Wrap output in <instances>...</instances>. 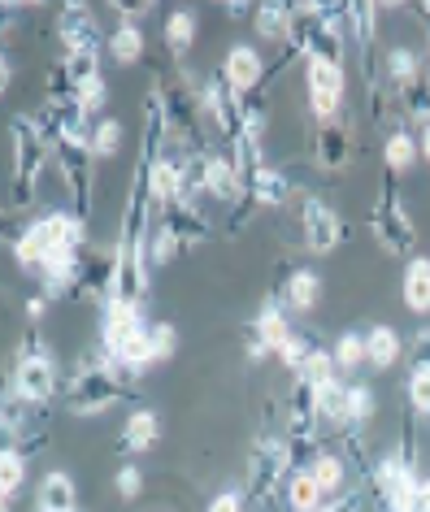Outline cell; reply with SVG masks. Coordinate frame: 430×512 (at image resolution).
<instances>
[{
  "label": "cell",
  "mask_w": 430,
  "mask_h": 512,
  "mask_svg": "<svg viewBox=\"0 0 430 512\" xmlns=\"http://www.w3.org/2000/svg\"><path fill=\"white\" fill-rule=\"evenodd\" d=\"M48 139L44 131L35 126V118L18 113L9 122V213H18L22 204H31L35 196V183H40L44 165H48Z\"/></svg>",
  "instance_id": "1"
},
{
  "label": "cell",
  "mask_w": 430,
  "mask_h": 512,
  "mask_svg": "<svg viewBox=\"0 0 430 512\" xmlns=\"http://www.w3.org/2000/svg\"><path fill=\"white\" fill-rule=\"evenodd\" d=\"M61 248H87L83 239V217L74 209H61V213H44L18 235V265L22 270H40L53 252Z\"/></svg>",
  "instance_id": "2"
},
{
  "label": "cell",
  "mask_w": 430,
  "mask_h": 512,
  "mask_svg": "<svg viewBox=\"0 0 430 512\" xmlns=\"http://www.w3.org/2000/svg\"><path fill=\"white\" fill-rule=\"evenodd\" d=\"M122 400V378L105 361L79 365V374L66 382V408L74 417H100Z\"/></svg>",
  "instance_id": "3"
},
{
  "label": "cell",
  "mask_w": 430,
  "mask_h": 512,
  "mask_svg": "<svg viewBox=\"0 0 430 512\" xmlns=\"http://www.w3.org/2000/svg\"><path fill=\"white\" fill-rule=\"evenodd\" d=\"M292 443L287 439H257V447H252L248 456V478H244V499L248 504H265V499L274 495V486L287 478V469H292Z\"/></svg>",
  "instance_id": "4"
},
{
  "label": "cell",
  "mask_w": 430,
  "mask_h": 512,
  "mask_svg": "<svg viewBox=\"0 0 430 512\" xmlns=\"http://www.w3.org/2000/svg\"><path fill=\"white\" fill-rule=\"evenodd\" d=\"M370 230H374L378 248H383L387 256H404V252L413 248L417 226H413L409 209H404V196H400V187H396V183H387V187H383V196H378L374 213H370Z\"/></svg>",
  "instance_id": "5"
},
{
  "label": "cell",
  "mask_w": 430,
  "mask_h": 512,
  "mask_svg": "<svg viewBox=\"0 0 430 512\" xmlns=\"http://www.w3.org/2000/svg\"><path fill=\"white\" fill-rule=\"evenodd\" d=\"M53 152H57L61 178H66V191H70V209L79 217H87V209H92V178H96V170H92V161H96L92 144L61 135L53 144Z\"/></svg>",
  "instance_id": "6"
},
{
  "label": "cell",
  "mask_w": 430,
  "mask_h": 512,
  "mask_svg": "<svg viewBox=\"0 0 430 512\" xmlns=\"http://www.w3.org/2000/svg\"><path fill=\"white\" fill-rule=\"evenodd\" d=\"M305 87H309V105H313V113H318V122H335V113H339V105H344V96H348L344 66L305 57Z\"/></svg>",
  "instance_id": "7"
},
{
  "label": "cell",
  "mask_w": 430,
  "mask_h": 512,
  "mask_svg": "<svg viewBox=\"0 0 430 512\" xmlns=\"http://www.w3.org/2000/svg\"><path fill=\"white\" fill-rule=\"evenodd\" d=\"M300 239H305V248L313 256H326V252L339 248V239H344V222H339V213L326 200L309 196L300 204Z\"/></svg>",
  "instance_id": "8"
},
{
  "label": "cell",
  "mask_w": 430,
  "mask_h": 512,
  "mask_svg": "<svg viewBox=\"0 0 430 512\" xmlns=\"http://www.w3.org/2000/svg\"><path fill=\"white\" fill-rule=\"evenodd\" d=\"M9 387H14L22 400L35 404V408L48 404L57 395V361L53 356H18Z\"/></svg>",
  "instance_id": "9"
},
{
  "label": "cell",
  "mask_w": 430,
  "mask_h": 512,
  "mask_svg": "<svg viewBox=\"0 0 430 512\" xmlns=\"http://www.w3.org/2000/svg\"><path fill=\"white\" fill-rule=\"evenodd\" d=\"M57 31H61V44H66V53L74 48H100V22L87 5H66L57 18Z\"/></svg>",
  "instance_id": "10"
},
{
  "label": "cell",
  "mask_w": 430,
  "mask_h": 512,
  "mask_svg": "<svg viewBox=\"0 0 430 512\" xmlns=\"http://www.w3.org/2000/svg\"><path fill=\"white\" fill-rule=\"evenodd\" d=\"M313 157H318L322 170H344L348 157H352V139H348V126L344 122H322L318 135H313Z\"/></svg>",
  "instance_id": "11"
},
{
  "label": "cell",
  "mask_w": 430,
  "mask_h": 512,
  "mask_svg": "<svg viewBox=\"0 0 430 512\" xmlns=\"http://www.w3.org/2000/svg\"><path fill=\"white\" fill-rule=\"evenodd\" d=\"M261 74H265V61H261L257 48H248V44L231 48V53H226V61H222V79L231 83L239 96H248L252 87L261 83Z\"/></svg>",
  "instance_id": "12"
},
{
  "label": "cell",
  "mask_w": 430,
  "mask_h": 512,
  "mask_svg": "<svg viewBox=\"0 0 430 512\" xmlns=\"http://www.w3.org/2000/svg\"><path fill=\"white\" fill-rule=\"evenodd\" d=\"M57 70H61V79H66L70 96L87 92V87L100 83V48H74V53L61 57Z\"/></svg>",
  "instance_id": "13"
},
{
  "label": "cell",
  "mask_w": 430,
  "mask_h": 512,
  "mask_svg": "<svg viewBox=\"0 0 430 512\" xmlns=\"http://www.w3.org/2000/svg\"><path fill=\"white\" fill-rule=\"evenodd\" d=\"M35 508L40 512H79V491H74L70 473H48L40 482V495H35Z\"/></svg>",
  "instance_id": "14"
},
{
  "label": "cell",
  "mask_w": 430,
  "mask_h": 512,
  "mask_svg": "<svg viewBox=\"0 0 430 512\" xmlns=\"http://www.w3.org/2000/svg\"><path fill=\"white\" fill-rule=\"evenodd\" d=\"M287 339H292V322L283 317V304L270 300V304H265V309L257 313V326H252V343H261L265 352H278Z\"/></svg>",
  "instance_id": "15"
},
{
  "label": "cell",
  "mask_w": 430,
  "mask_h": 512,
  "mask_svg": "<svg viewBox=\"0 0 430 512\" xmlns=\"http://www.w3.org/2000/svg\"><path fill=\"white\" fill-rule=\"evenodd\" d=\"M248 196H252V204L278 209V204H287V196H292V183H287L283 170H274V165H261V170L248 178Z\"/></svg>",
  "instance_id": "16"
},
{
  "label": "cell",
  "mask_w": 430,
  "mask_h": 512,
  "mask_svg": "<svg viewBox=\"0 0 430 512\" xmlns=\"http://www.w3.org/2000/svg\"><path fill=\"white\" fill-rule=\"evenodd\" d=\"M157 434H161V421L153 408H135L131 417H126V426H122V452H148V447L157 443Z\"/></svg>",
  "instance_id": "17"
},
{
  "label": "cell",
  "mask_w": 430,
  "mask_h": 512,
  "mask_svg": "<svg viewBox=\"0 0 430 512\" xmlns=\"http://www.w3.org/2000/svg\"><path fill=\"white\" fill-rule=\"evenodd\" d=\"M400 296H404V304H409L413 313H430V261L426 256H413V261L404 265Z\"/></svg>",
  "instance_id": "18"
},
{
  "label": "cell",
  "mask_w": 430,
  "mask_h": 512,
  "mask_svg": "<svg viewBox=\"0 0 430 512\" xmlns=\"http://www.w3.org/2000/svg\"><path fill=\"white\" fill-rule=\"evenodd\" d=\"M22 478H27V456H22L18 447H5V452H0V512H14Z\"/></svg>",
  "instance_id": "19"
},
{
  "label": "cell",
  "mask_w": 430,
  "mask_h": 512,
  "mask_svg": "<svg viewBox=\"0 0 430 512\" xmlns=\"http://www.w3.org/2000/svg\"><path fill=\"white\" fill-rule=\"evenodd\" d=\"M166 226L179 235L183 248H196V243H205V235H209V222L196 204H174V209L166 213Z\"/></svg>",
  "instance_id": "20"
},
{
  "label": "cell",
  "mask_w": 430,
  "mask_h": 512,
  "mask_svg": "<svg viewBox=\"0 0 430 512\" xmlns=\"http://www.w3.org/2000/svg\"><path fill=\"white\" fill-rule=\"evenodd\" d=\"M322 508H326L322 486L313 482L309 469H296L292 478H287V512H322Z\"/></svg>",
  "instance_id": "21"
},
{
  "label": "cell",
  "mask_w": 430,
  "mask_h": 512,
  "mask_svg": "<svg viewBox=\"0 0 430 512\" xmlns=\"http://www.w3.org/2000/svg\"><path fill=\"white\" fill-rule=\"evenodd\" d=\"M318 296H322V278L313 270H296L292 278H287L283 300L278 304H287V309H296V313H309L313 304H318Z\"/></svg>",
  "instance_id": "22"
},
{
  "label": "cell",
  "mask_w": 430,
  "mask_h": 512,
  "mask_svg": "<svg viewBox=\"0 0 430 512\" xmlns=\"http://www.w3.org/2000/svg\"><path fill=\"white\" fill-rule=\"evenodd\" d=\"M309 473H313V482L322 486L326 504L344 495V473H348V465H344V456H339V452H322V456L309 465Z\"/></svg>",
  "instance_id": "23"
},
{
  "label": "cell",
  "mask_w": 430,
  "mask_h": 512,
  "mask_svg": "<svg viewBox=\"0 0 430 512\" xmlns=\"http://www.w3.org/2000/svg\"><path fill=\"white\" fill-rule=\"evenodd\" d=\"M348 391L352 387H344V382H326V387H318V413H322V421L331 426L335 434L348 426Z\"/></svg>",
  "instance_id": "24"
},
{
  "label": "cell",
  "mask_w": 430,
  "mask_h": 512,
  "mask_svg": "<svg viewBox=\"0 0 430 512\" xmlns=\"http://www.w3.org/2000/svg\"><path fill=\"white\" fill-rule=\"evenodd\" d=\"M417 157H422V148H417V139H413L409 131H391V135H387V144H383V161H387V170H391V174L413 170Z\"/></svg>",
  "instance_id": "25"
},
{
  "label": "cell",
  "mask_w": 430,
  "mask_h": 512,
  "mask_svg": "<svg viewBox=\"0 0 430 512\" xmlns=\"http://www.w3.org/2000/svg\"><path fill=\"white\" fill-rule=\"evenodd\" d=\"M365 348H370V365L374 369H391V365L400 361L404 343H400V335L391 326H374L370 335H365Z\"/></svg>",
  "instance_id": "26"
},
{
  "label": "cell",
  "mask_w": 430,
  "mask_h": 512,
  "mask_svg": "<svg viewBox=\"0 0 430 512\" xmlns=\"http://www.w3.org/2000/svg\"><path fill=\"white\" fill-rule=\"evenodd\" d=\"M387 74H391V87L404 92L409 83H417L426 74V61L413 53V48H391L387 53Z\"/></svg>",
  "instance_id": "27"
},
{
  "label": "cell",
  "mask_w": 430,
  "mask_h": 512,
  "mask_svg": "<svg viewBox=\"0 0 430 512\" xmlns=\"http://www.w3.org/2000/svg\"><path fill=\"white\" fill-rule=\"evenodd\" d=\"M257 35L261 40H278V44H287V31H292V5H257Z\"/></svg>",
  "instance_id": "28"
},
{
  "label": "cell",
  "mask_w": 430,
  "mask_h": 512,
  "mask_svg": "<svg viewBox=\"0 0 430 512\" xmlns=\"http://www.w3.org/2000/svg\"><path fill=\"white\" fill-rule=\"evenodd\" d=\"M192 40H196V14L192 9H174L166 18V48L174 57H187L192 53Z\"/></svg>",
  "instance_id": "29"
},
{
  "label": "cell",
  "mask_w": 430,
  "mask_h": 512,
  "mask_svg": "<svg viewBox=\"0 0 430 512\" xmlns=\"http://www.w3.org/2000/svg\"><path fill=\"white\" fill-rule=\"evenodd\" d=\"M179 235H174V230L166 226V222H157V226H148V239H144V252H148V265H170L174 256H179Z\"/></svg>",
  "instance_id": "30"
},
{
  "label": "cell",
  "mask_w": 430,
  "mask_h": 512,
  "mask_svg": "<svg viewBox=\"0 0 430 512\" xmlns=\"http://www.w3.org/2000/svg\"><path fill=\"white\" fill-rule=\"evenodd\" d=\"M374 413H378V395H374V387L370 382H352V391H348V426H370L374 421Z\"/></svg>",
  "instance_id": "31"
},
{
  "label": "cell",
  "mask_w": 430,
  "mask_h": 512,
  "mask_svg": "<svg viewBox=\"0 0 430 512\" xmlns=\"http://www.w3.org/2000/svg\"><path fill=\"white\" fill-rule=\"evenodd\" d=\"M109 53H113V61H122V66H135V61L144 57V31L122 22V27L109 35Z\"/></svg>",
  "instance_id": "32"
},
{
  "label": "cell",
  "mask_w": 430,
  "mask_h": 512,
  "mask_svg": "<svg viewBox=\"0 0 430 512\" xmlns=\"http://www.w3.org/2000/svg\"><path fill=\"white\" fill-rule=\"evenodd\" d=\"M335 365H339V374H348V369H357L361 361H370V348H365V335H357V330H344V335L335 339Z\"/></svg>",
  "instance_id": "33"
},
{
  "label": "cell",
  "mask_w": 430,
  "mask_h": 512,
  "mask_svg": "<svg viewBox=\"0 0 430 512\" xmlns=\"http://www.w3.org/2000/svg\"><path fill=\"white\" fill-rule=\"evenodd\" d=\"M404 395H409V408L430 417V361H413L409 378H404Z\"/></svg>",
  "instance_id": "34"
},
{
  "label": "cell",
  "mask_w": 430,
  "mask_h": 512,
  "mask_svg": "<svg viewBox=\"0 0 430 512\" xmlns=\"http://www.w3.org/2000/svg\"><path fill=\"white\" fill-rule=\"evenodd\" d=\"M313 352H318V343H313V339L305 335V330H292V339H287L283 348H278V361H283V365L300 378V369L309 365V356H313Z\"/></svg>",
  "instance_id": "35"
},
{
  "label": "cell",
  "mask_w": 430,
  "mask_h": 512,
  "mask_svg": "<svg viewBox=\"0 0 430 512\" xmlns=\"http://www.w3.org/2000/svg\"><path fill=\"white\" fill-rule=\"evenodd\" d=\"M300 378H305L309 387H326V382H335V378H339V365H335V356L318 348V352L309 356V365L300 369Z\"/></svg>",
  "instance_id": "36"
},
{
  "label": "cell",
  "mask_w": 430,
  "mask_h": 512,
  "mask_svg": "<svg viewBox=\"0 0 430 512\" xmlns=\"http://www.w3.org/2000/svg\"><path fill=\"white\" fill-rule=\"evenodd\" d=\"M118 148H122V122L105 118L96 126V135H92V152H96V157H113Z\"/></svg>",
  "instance_id": "37"
},
{
  "label": "cell",
  "mask_w": 430,
  "mask_h": 512,
  "mask_svg": "<svg viewBox=\"0 0 430 512\" xmlns=\"http://www.w3.org/2000/svg\"><path fill=\"white\" fill-rule=\"evenodd\" d=\"M74 100H79V105H83V113H87V118H92L96 126H100V122H105V118H100V109H105V105H109V87H105V79H100L96 87H87V92H79V96H74Z\"/></svg>",
  "instance_id": "38"
},
{
  "label": "cell",
  "mask_w": 430,
  "mask_h": 512,
  "mask_svg": "<svg viewBox=\"0 0 430 512\" xmlns=\"http://www.w3.org/2000/svg\"><path fill=\"white\" fill-rule=\"evenodd\" d=\"M174 348H179V335H174V326L170 322H157L153 326V352H157V361H170Z\"/></svg>",
  "instance_id": "39"
},
{
  "label": "cell",
  "mask_w": 430,
  "mask_h": 512,
  "mask_svg": "<svg viewBox=\"0 0 430 512\" xmlns=\"http://www.w3.org/2000/svg\"><path fill=\"white\" fill-rule=\"evenodd\" d=\"M113 486H118V495H122V499H135V495H139V486H144V478H139V469H135V465H122V469H118V478H113Z\"/></svg>",
  "instance_id": "40"
},
{
  "label": "cell",
  "mask_w": 430,
  "mask_h": 512,
  "mask_svg": "<svg viewBox=\"0 0 430 512\" xmlns=\"http://www.w3.org/2000/svg\"><path fill=\"white\" fill-rule=\"evenodd\" d=\"M209 512H248V499L244 491H222V495H213Z\"/></svg>",
  "instance_id": "41"
},
{
  "label": "cell",
  "mask_w": 430,
  "mask_h": 512,
  "mask_svg": "<svg viewBox=\"0 0 430 512\" xmlns=\"http://www.w3.org/2000/svg\"><path fill=\"white\" fill-rule=\"evenodd\" d=\"M365 508V491H344L339 499H331L322 512H361Z\"/></svg>",
  "instance_id": "42"
},
{
  "label": "cell",
  "mask_w": 430,
  "mask_h": 512,
  "mask_svg": "<svg viewBox=\"0 0 430 512\" xmlns=\"http://www.w3.org/2000/svg\"><path fill=\"white\" fill-rule=\"evenodd\" d=\"M44 309H48V296H44V291H40V296H31V300H27V317H31V326L44 317Z\"/></svg>",
  "instance_id": "43"
},
{
  "label": "cell",
  "mask_w": 430,
  "mask_h": 512,
  "mask_svg": "<svg viewBox=\"0 0 430 512\" xmlns=\"http://www.w3.org/2000/svg\"><path fill=\"white\" fill-rule=\"evenodd\" d=\"M413 512H430V478H422V486H417V504Z\"/></svg>",
  "instance_id": "44"
},
{
  "label": "cell",
  "mask_w": 430,
  "mask_h": 512,
  "mask_svg": "<svg viewBox=\"0 0 430 512\" xmlns=\"http://www.w3.org/2000/svg\"><path fill=\"white\" fill-rule=\"evenodd\" d=\"M417 148H422V157H430V126H422V139H417Z\"/></svg>",
  "instance_id": "45"
},
{
  "label": "cell",
  "mask_w": 430,
  "mask_h": 512,
  "mask_svg": "<svg viewBox=\"0 0 430 512\" xmlns=\"http://www.w3.org/2000/svg\"><path fill=\"white\" fill-rule=\"evenodd\" d=\"M426 66H430V57H426Z\"/></svg>",
  "instance_id": "46"
}]
</instances>
